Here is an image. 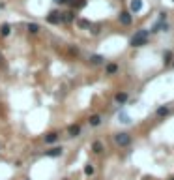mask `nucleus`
I'll use <instances>...</instances> for the list:
<instances>
[{
    "instance_id": "11",
    "label": "nucleus",
    "mask_w": 174,
    "mask_h": 180,
    "mask_svg": "<svg viewBox=\"0 0 174 180\" xmlns=\"http://www.w3.org/2000/svg\"><path fill=\"white\" fill-rule=\"evenodd\" d=\"M114 100H116V103H126V101H127V94H126V92H122V94L118 92V94L114 96Z\"/></svg>"
},
{
    "instance_id": "22",
    "label": "nucleus",
    "mask_w": 174,
    "mask_h": 180,
    "mask_svg": "<svg viewBox=\"0 0 174 180\" xmlns=\"http://www.w3.org/2000/svg\"><path fill=\"white\" fill-rule=\"evenodd\" d=\"M58 2H67V0H58Z\"/></svg>"
},
{
    "instance_id": "8",
    "label": "nucleus",
    "mask_w": 174,
    "mask_h": 180,
    "mask_svg": "<svg viewBox=\"0 0 174 180\" xmlns=\"http://www.w3.org/2000/svg\"><path fill=\"white\" fill-rule=\"evenodd\" d=\"M142 10V0H133V2H131V11H141Z\"/></svg>"
},
{
    "instance_id": "18",
    "label": "nucleus",
    "mask_w": 174,
    "mask_h": 180,
    "mask_svg": "<svg viewBox=\"0 0 174 180\" xmlns=\"http://www.w3.org/2000/svg\"><path fill=\"white\" fill-rule=\"evenodd\" d=\"M79 26H81V28H90L92 25H90V21H86V19H81V21H79Z\"/></svg>"
},
{
    "instance_id": "3",
    "label": "nucleus",
    "mask_w": 174,
    "mask_h": 180,
    "mask_svg": "<svg viewBox=\"0 0 174 180\" xmlns=\"http://www.w3.org/2000/svg\"><path fill=\"white\" fill-rule=\"evenodd\" d=\"M67 133H69V137H77V135H81V126H77V124H71V126L67 128Z\"/></svg>"
},
{
    "instance_id": "5",
    "label": "nucleus",
    "mask_w": 174,
    "mask_h": 180,
    "mask_svg": "<svg viewBox=\"0 0 174 180\" xmlns=\"http://www.w3.org/2000/svg\"><path fill=\"white\" fill-rule=\"evenodd\" d=\"M54 141H58V133H56V131H51V133L45 135V143L51 144V143H54Z\"/></svg>"
},
{
    "instance_id": "21",
    "label": "nucleus",
    "mask_w": 174,
    "mask_h": 180,
    "mask_svg": "<svg viewBox=\"0 0 174 180\" xmlns=\"http://www.w3.org/2000/svg\"><path fill=\"white\" fill-rule=\"evenodd\" d=\"M84 175H94V167H92V165H86V167H84Z\"/></svg>"
},
{
    "instance_id": "13",
    "label": "nucleus",
    "mask_w": 174,
    "mask_h": 180,
    "mask_svg": "<svg viewBox=\"0 0 174 180\" xmlns=\"http://www.w3.org/2000/svg\"><path fill=\"white\" fill-rule=\"evenodd\" d=\"M92 150L96 152V154H99V152H103V143H99V141H96V143L92 144Z\"/></svg>"
},
{
    "instance_id": "15",
    "label": "nucleus",
    "mask_w": 174,
    "mask_h": 180,
    "mask_svg": "<svg viewBox=\"0 0 174 180\" xmlns=\"http://www.w3.org/2000/svg\"><path fill=\"white\" fill-rule=\"evenodd\" d=\"M10 30H11V26H10V25H2V28H0V34H2V36H8Z\"/></svg>"
},
{
    "instance_id": "16",
    "label": "nucleus",
    "mask_w": 174,
    "mask_h": 180,
    "mask_svg": "<svg viewBox=\"0 0 174 180\" xmlns=\"http://www.w3.org/2000/svg\"><path fill=\"white\" fill-rule=\"evenodd\" d=\"M170 60H172V53L167 51V53L163 54V62H165V64H170Z\"/></svg>"
},
{
    "instance_id": "20",
    "label": "nucleus",
    "mask_w": 174,
    "mask_h": 180,
    "mask_svg": "<svg viewBox=\"0 0 174 180\" xmlns=\"http://www.w3.org/2000/svg\"><path fill=\"white\" fill-rule=\"evenodd\" d=\"M167 115H169V109L167 107H159L157 109V116H167Z\"/></svg>"
},
{
    "instance_id": "2",
    "label": "nucleus",
    "mask_w": 174,
    "mask_h": 180,
    "mask_svg": "<svg viewBox=\"0 0 174 180\" xmlns=\"http://www.w3.org/2000/svg\"><path fill=\"white\" fill-rule=\"evenodd\" d=\"M114 141H116V144H120V147H127V144L131 143V137L127 133H116Z\"/></svg>"
},
{
    "instance_id": "14",
    "label": "nucleus",
    "mask_w": 174,
    "mask_h": 180,
    "mask_svg": "<svg viewBox=\"0 0 174 180\" xmlns=\"http://www.w3.org/2000/svg\"><path fill=\"white\" fill-rule=\"evenodd\" d=\"M90 62H92V64H101V62H103V57H99V54H94V57H90Z\"/></svg>"
},
{
    "instance_id": "6",
    "label": "nucleus",
    "mask_w": 174,
    "mask_h": 180,
    "mask_svg": "<svg viewBox=\"0 0 174 180\" xmlns=\"http://www.w3.org/2000/svg\"><path fill=\"white\" fill-rule=\"evenodd\" d=\"M118 19H120L122 25H131V15H129V13H126V11L120 13V17H118Z\"/></svg>"
},
{
    "instance_id": "24",
    "label": "nucleus",
    "mask_w": 174,
    "mask_h": 180,
    "mask_svg": "<svg viewBox=\"0 0 174 180\" xmlns=\"http://www.w3.org/2000/svg\"><path fill=\"white\" fill-rule=\"evenodd\" d=\"M0 60H2V58H0Z\"/></svg>"
},
{
    "instance_id": "1",
    "label": "nucleus",
    "mask_w": 174,
    "mask_h": 180,
    "mask_svg": "<svg viewBox=\"0 0 174 180\" xmlns=\"http://www.w3.org/2000/svg\"><path fill=\"white\" fill-rule=\"evenodd\" d=\"M148 36L150 32L148 30H138L133 38H131V47H142L146 45V41H148Z\"/></svg>"
},
{
    "instance_id": "10",
    "label": "nucleus",
    "mask_w": 174,
    "mask_h": 180,
    "mask_svg": "<svg viewBox=\"0 0 174 180\" xmlns=\"http://www.w3.org/2000/svg\"><path fill=\"white\" fill-rule=\"evenodd\" d=\"M88 122H90V126H99V124H101V116L99 115H92Z\"/></svg>"
},
{
    "instance_id": "12",
    "label": "nucleus",
    "mask_w": 174,
    "mask_h": 180,
    "mask_svg": "<svg viewBox=\"0 0 174 180\" xmlns=\"http://www.w3.org/2000/svg\"><path fill=\"white\" fill-rule=\"evenodd\" d=\"M45 154H47V156H60V154H62V147H54V148H51V150H47Z\"/></svg>"
},
{
    "instance_id": "9",
    "label": "nucleus",
    "mask_w": 174,
    "mask_h": 180,
    "mask_svg": "<svg viewBox=\"0 0 174 180\" xmlns=\"http://www.w3.org/2000/svg\"><path fill=\"white\" fill-rule=\"evenodd\" d=\"M73 11H66V13H60V19L64 21V23H69V21H73Z\"/></svg>"
},
{
    "instance_id": "7",
    "label": "nucleus",
    "mask_w": 174,
    "mask_h": 180,
    "mask_svg": "<svg viewBox=\"0 0 174 180\" xmlns=\"http://www.w3.org/2000/svg\"><path fill=\"white\" fill-rule=\"evenodd\" d=\"M118 71V64H107L105 66V73L107 75H114Z\"/></svg>"
},
{
    "instance_id": "19",
    "label": "nucleus",
    "mask_w": 174,
    "mask_h": 180,
    "mask_svg": "<svg viewBox=\"0 0 174 180\" xmlns=\"http://www.w3.org/2000/svg\"><path fill=\"white\" fill-rule=\"evenodd\" d=\"M73 6H75V8H84L86 0H73Z\"/></svg>"
},
{
    "instance_id": "4",
    "label": "nucleus",
    "mask_w": 174,
    "mask_h": 180,
    "mask_svg": "<svg viewBox=\"0 0 174 180\" xmlns=\"http://www.w3.org/2000/svg\"><path fill=\"white\" fill-rule=\"evenodd\" d=\"M47 21H49V23H53V25H58L60 23V13H56V11H51V13H49V17H47Z\"/></svg>"
},
{
    "instance_id": "17",
    "label": "nucleus",
    "mask_w": 174,
    "mask_h": 180,
    "mask_svg": "<svg viewBox=\"0 0 174 180\" xmlns=\"http://www.w3.org/2000/svg\"><path fill=\"white\" fill-rule=\"evenodd\" d=\"M38 30H39V26H38L36 23H30V25H28V32H30V34H36Z\"/></svg>"
},
{
    "instance_id": "23",
    "label": "nucleus",
    "mask_w": 174,
    "mask_h": 180,
    "mask_svg": "<svg viewBox=\"0 0 174 180\" xmlns=\"http://www.w3.org/2000/svg\"><path fill=\"white\" fill-rule=\"evenodd\" d=\"M170 180H174V178H170Z\"/></svg>"
}]
</instances>
